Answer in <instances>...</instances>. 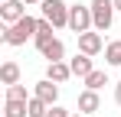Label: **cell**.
<instances>
[{"label":"cell","mask_w":121,"mask_h":117,"mask_svg":"<svg viewBox=\"0 0 121 117\" xmlns=\"http://www.w3.org/2000/svg\"><path fill=\"white\" fill-rule=\"evenodd\" d=\"M36 23H39V20H33L30 13H26V16H23V20H17L13 26H7V33H3V42H7V46H23L26 39H33V36H36Z\"/></svg>","instance_id":"cell-1"},{"label":"cell","mask_w":121,"mask_h":117,"mask_svg":"<svg viewBox=\"0 0 121 117\" xmlns=\"http://www.w3.org/2000/svg\"><path fill=\"white\" fill-rule=\"evenodd\" d=\"M92 7V20H95V29L98 33H108L111 29V23H115V0H92L88 3Z\"/></svg>","instance_id":"cell-2"},{"label":"cell","mask_w":121,"mask_h":117,"mask_svg":"<svg viewBox=\"0 0 121 117\" xmlns=\"http://www.w3.org/2000/svg\"><path fill=\"white\" fill-rule=\"evenodd\" d=\"M69 29L82 36L88 29H95V20H92V7H82V3H72L69 7Z\"/></svg>","instance_id":"cell-3"},{"label":"cell","mask_w":121,"mask_h":117,"mask_svg":"<svg viewBox=\"0 0 121 117\" xmlns=\"http://www.w3.org/2000/svg\"><path fill=\"white\" fill-rule=\"evenodd\" d=\"M69 7H72V3H65V0H43V3H39L43 16L49 20V23H52L56 29L69 26Z\"/></svg>","instance_id":"cell-4"},{"label":"cell","mask_w":121,"mask_h":117,"mask_svg":"<svg viewBox=\"0 0 121 117\" xmlns=\"http://www.w3.org/2000/svg\"><path fill=\"white\" fill-rule=\"evenodd\" d=\"M75 39H79V52H85V55H98L101 49H105V39H101L98 29H88V33H82Z\"/></svg>","instance_id":"cell-5"},{"label":"cell","mask_w":121,"mask_h":117,"mask_svg":"<svg viewBox=\"0 0 121 117\" xmlns=\"http://www.w3.org/2000/svg\"><path fill=\"white\" fill-rule=\"evenodd\" d=\"M26 16V3L23 0H3L0 3V20L7 23V26H13L17 20H23Z\"/></svg>","instance_id":"cell-6"},{"label":"cell","mask_w":121,"mask_h":117,"mask_svg":"<svg viewBox=\"0 0 121 117\" xmlns=\"http://www.w3.org/2000/svg\"><path fill=\"white\" fill-rule=\"evenodd\" d=\"M33 94H36V98H43V101L52 107V104H59V85H56V81H49V78H43V81H36Z\"/></svg>","instance_id":"cell-7"},{"label":"cell","mask_w":121,"mask_h":117,"mask_svg":"<svg viewBox=\"0 0 121 117\" xmlns=\"http://www.w3.org/2000/svg\"><path fill=\"white\" fill-rule=\"evenodd\" d=\"M46 78H49V81H56V85L69 81V78H72V68H69V62H49V65H46Z\"/></svg>","instance_id":"cell-8"},{"label":"cell","mask_w":121,"mask_h":117,"mask_svg":"<svg viewBox=\"0 0 121 117\" xmlns=\"http://www.w3.org/2000/svg\"><path fill=\"white\" fill-rule=\"evenodd\" d=\"M98 107H101V98H98V91L85 88V91L79 94V111H82V114H95Z\"/></svg>","instance_id":"cell-9"},{"label":"cell","mask_w":121,"mask_h":117,"mask_svg":"<svg viewBox=\"0 0 121 117\" xmlns=\"http://www.w3.org/2000/svg\"><path fill=\"white\" fill-rule=\"evenodd\" d=\"M69 68H72V75L79 78H88L95 68H92V55H85V52H79L75 58H69Z\"/></svg>","instance_id":"cell-10"},{"label":"cell","mask_w":121,"mask_h":117,"mask_svg":"<svg viewBox=\"0 0 121 117\" xmlns=\"http://www.w3.org/2000/svg\"><path fill=\"white\" fill-rule=\"evenodd\" d=\"M39 55L46 58V62H62V58H65V46H62V39H49V42L39 49Z\"/></svg>","instance_id":"cell-11"},{"label":"cell","mask_w":121,"mask_h":117,"mask_svg":"<svg viewBox=\"0 0 121 117\" xmlns=\"http://www.w3.org/2000/svg\"><path fill=\"white\" fill-rule=\"evenodd\" d=\"M52 29H56V26H52V23H49L46 16H39V23H36V36H33L36 49H43V46H46L49 39H56V36H52Z\"/></svg>","instance_id":"cell-12"},{"label":"cell","mask_w":121,"mask_h":117,"mask_svg":"<svg viewBox=\"0 0 121 117\" xmlns=\"http://www.w3.org/2000/svg\"><path fill=\"white\" fill-rule=\"evenodd\" d=\"M3 117H30V101H13V98H7Z\"/></svg>","instance_id":"cell-13"},{"label":"cell","mask_w":121,"mask_h":117,"mask_svg":"<svg viewBox=\"0 0 121 117\" xmlns=\"http://www.w3.org/2000/svg\"><path fill=\"white\" fill-rule=\"evenodd\" d=\"M20 65H17V62H3V65H0V81H3V85H20Z\"/></svg>","instance_id":"cell-14"},{"label":"cell","mask_w":121,"mask_h":117,"mask_svg":"<svg viewBox=\"0 0 121 117\" xmlns=\"http://www.w3.org/2000/svg\"><path fill=\"white\" fill-rule=\"evenodd\" d=\"M105 62L121 68V39H111V42L105 46Z\"/></svg>","instance_id":"cell-15"},{"label":"cell","mask_w":121,"mask_h":117,"mask_svg":"<svg viewBox=\"0 0 121 117\" xmlns=\"http://www.w3.org/2000/svg\"><path fill=\"white\" fill-rule=\"evenodd\" d=\"M82 81H85V88H92V91H98V88H105V85H108V75L95 68L92 75H88V78H82Z\"/></svg>","instance_id":"cell-16"},{"label":"cell","mask_w":121,"mask_h":117,"mask_svg":"<svg viewBox=\"0 0 121 117\" xmlns=\"http://www.w3.org/2000/svg\"><path fill=\"white\" fill-rule=\"evenodd\" d=\"M49 114V104H46V101H43V98H30V117H46Z\"/></svg>","instance_id":"cell-17"},{"label":"cell","mask_w":121,"mask_h":117,"mask_svg":"<svg viewBox=\"0 0 121 117\" xmlns=\"http://www.w3.org/2000/svg\"><path fill=\"white\" fill-rule=\"evenodd\" d=\"M7 98H13V101H30V94H26L23 85H7Z\"/></svg>","instance_id":"cell-18"},{"label":"cell","mask_w":121,"mask_h":117,"mask_svg":"<svg viewBox=\"0 0 121 117\" xmlns=\"http://www.w3.org/2000/svg\"><path fill=\"white\" fill-rule=\"evenodd\" d=\"M46 117H72V111H65V107H59V104H52Z\"/></svg>","instance_id":"cell-19"},{"label":"cell","mask_w":121,"mask_h":117,"mask_svg":"<svg viewBox=\"0 0 121 117\" xmlns=\"http://www.w3.org/2000/svg\"><path fill=\"white\" fill-rule=\"evenodd\" d=\"M115 101H118V104H121V81H118V85H115Z\"/></svg>","instance_id":"cell-20"},{"label":"cell","mask_w":121,"mask_h":117,"mask_svg":"<svg viewBox=\"0 0 121 117\" xmlns=\"http://www.w3.org/2000/svg\"><path fill=\"white\" fill-rule=\"evenodd\" d=\"M23 3H26V7H36V3H43V0H23Z\"/></svg>","instance_id":"cell-21"},{"label":"cell","mask_w":121,"mask_h":117,"mask_svg":"<svg viewBox=\"0 0 121 117\" xmlns=\"http://www.w3.org/2000/svg\"><path fill=\"white\" fill-rule=\"evenodd\" d=\"M72 117H88V114H82V111H72Z\"/></svg>","instance_id":"cell-22"},{"label":"cell","mask_w":121,"mask_h":117,"mask_svg":"<svg viewBox=\"0 0 121 117\" xmlns=\"http://www.w3.org/2000/svg\"><path fill=\"white\" fill-rule=\"evenodd\" d=\"M115 7H118V10H121V0H115Z\"/></svg>","instance_id":"cell-23"},{"label":"cell","mask_w":121,"mask_h":117,"mask_svg":"<svg viewBox=\"0 0 121 117\" xmlns=\"http://www.w3.org/2000/svg\"><path fill=\"white\" fill-rule=\"evenodd\" d=\"M0 3H3V0H0Z\"/></svg>","instance_id":"cell-24"}]
</instances>
